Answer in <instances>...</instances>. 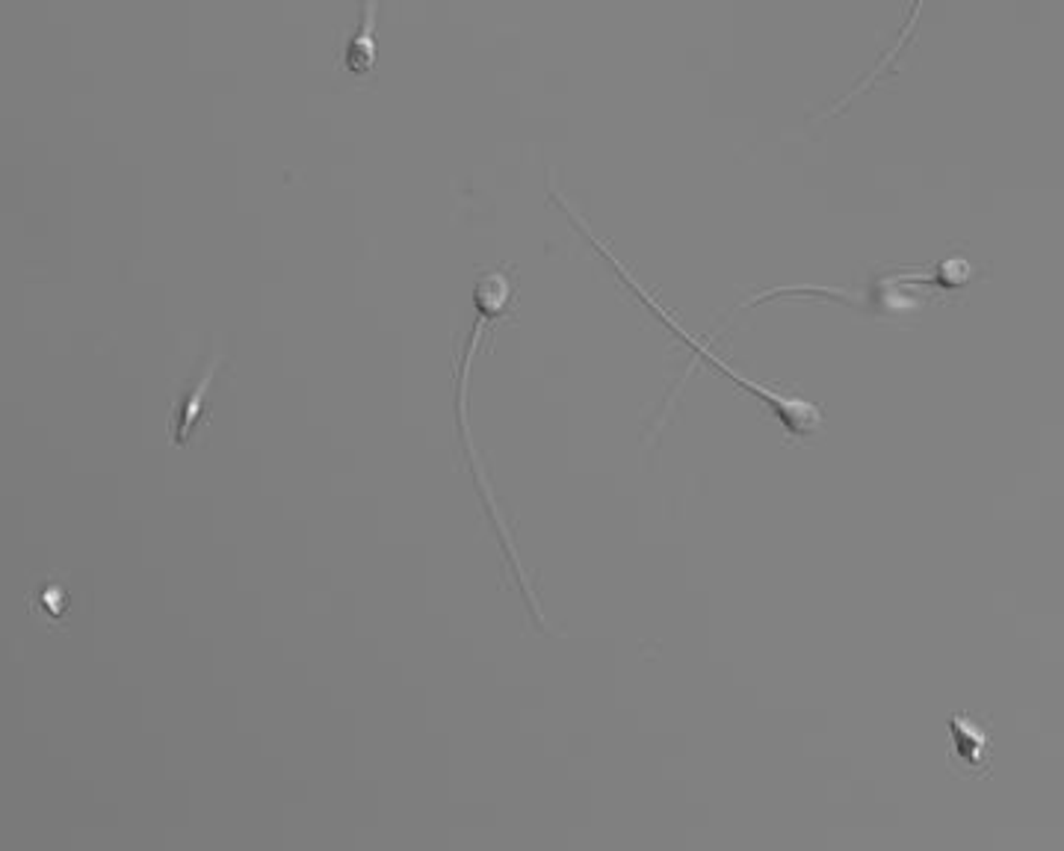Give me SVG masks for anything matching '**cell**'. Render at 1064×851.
Masks as SVG:
<instances>
[{
  "label": "cell",
  "mask_w": 1064,
  "mask_h": 851,
  "mask_svg": "<svg viewBox=\"0 0 1064 851\" xmlns=\"http://www.w3.org/2000/svg\"><path fill=\"white\" fill-rule=\"evenodd\" d=\"M69 601H71V591L62 586L59 577L48 580V586L39 589L36 594V606H33V618H48V615H57V618H66L69 615Z\"/></svg>",
  "instance_id": "1"
},
{
  "label": "cell",
  "mask_w": 1064,
  "mask_h": 851,
  "mask_svg": "<svg viewBox=\"0 0 1064 851\" xmlns=\"http://www.w3.org/2000/svg\"><path fill=\"white\" fill-rule=\"evenodd\" d=\"M955 724V754L964 760V763H979V757L984 754V742H987V733H979V730H964V724L958 718L952 721Z\"/></svg>",
  "instance_id": "2"
}]
</instances>
